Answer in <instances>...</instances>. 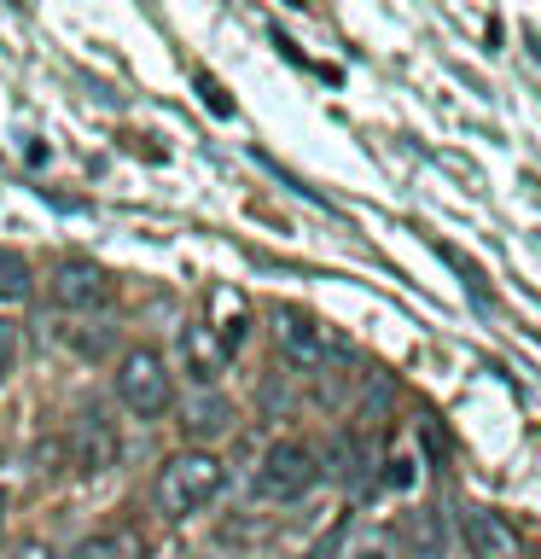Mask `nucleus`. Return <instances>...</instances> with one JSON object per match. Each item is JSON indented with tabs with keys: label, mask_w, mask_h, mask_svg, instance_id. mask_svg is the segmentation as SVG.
Returning <instances> with one entry per match:
<instances>
[{
	"label": "nucleus",
	"mask_w": 541,
	"mask_h": 559,
	"mask_svg": "<svg viewBox=\"0 0 541 559\" xmlns=\"http://www.w3.org/2000/svg\"><path fill=\"white\" fill-rule=\"evenodd\" d=\"M227 484V466L216 461L209 449H181L175 461H164V472H157V507L175 519L199 513V507H209L221 496Z\"/></svg>",
	"instance_id": "f257e3e1"
},
{
	"label": "nucleus",
	"mask_w": 541,
	"mask_h": 559,
	"mask_svg": "<svg viewBox=\"0 0 541 559\" xmlns=\"http://www.w3.org/2000/svg\"><path fill=\"white\" fill-rule=\"evenodd\" d=\"M117 396H122V408L140 414V419L169 414L175 384H169V367H164V356H157V349H129V356L117 361Z\"/></svg>",
	"instance_id": "f03ea898"
},
{
	"label": "nucleus",
	"mask_w": 541,
	"mask_h": 559,
	"mask_svg": "<svg viewBox=\"0 0 541 559\" xmlns=\"http://www.w3.org/2000/svg\"><path fill=\"white\" fill-rule=\"evenodd\" d=\"M321 484V461L303 443H274L256 466V496L262 501H303Z\"/></svg>",
	"instance_id": "7ed1b4c3"
},
{
	"label": "nucleus",
	"mask_w": 541,
	"mask_h": 559,
	"mask_svg": "<svg viewBox=\"0 0 541 559\" xmlns=\"http://www.w3.org/2000/svg\"><path fill=\"white\" fill-rule=\"evenodd\" d=\"M274 338H279V356L286 361H297V367H321L326 361V349H332V338H326V326L314 321L309 309H274Z\"/></svg>",
	"instance_id": "20e7f679"
},
{
	"label": "nucleus",
	"mask_w": 541,
	"mask_h": 559,
	"mask_svg": "<svg viewBox=\"0 0 541 559\" xmlns=\"http://www.w3.org/2000/svg\"><path fill=\"white\" fill-rule=\"evenodd\" d=\"M64 461L76 466V472H105L117 461V437L111 426H105V414H76L70 419V431H64Z\"/></svg>",
	"instance_id": "39448f33"
},
{
	"label": "nucleus",
	"mask_w": 541,
	"mask_h": 559,
	"mask_svg": "<svg viewBox=\"0 0 541 559\" xmlns=\"http://www.w3.org/2000/svg\"><path fill=\"white\" fill-rule=\"evenodd\" d=\"M47 297H52L59 309H94V304H105V274H99V262H87V257L59 262V269L47 274Z\"/></svg>",
	"instance_id": "423d86ee"
},
{
	"label": "nucleus",
	"mask_w": 541,
	"mask_h": 559,
	"mask_svg": "<svg viewBox=\"0 0 541 559\" xmlns=\"http://www.w3.org/2000/svg\"><path fill=\"white\" fill-rule=\"evenodd\" d=\"M466 542L478 559H518V536L501 513H466Z\"/></svg>",
	"instance_id": "0eeeda50"
},
{
	"label": "nucleus",
	"mask_w": 541,
	"mask_h": 559,
	"mask_svg": "<svg viewBox=\"0 0 541 559\" xmlns=\"http://www.w3.org/2000/svg\"><path fill=\"white\" fill-rule=\"evenodd\" d=\"M70 559H146V536L134 531V524H111V531H94L82 536Z\"/></svg>",
	"instance_id": "6e6552de"
},
{
	"label": "nucleus",
	"mask_w": 541,
	"mask_h": 559,
	"mask_svg": "<svg viewBox=\"0 0 541 559\" xmlns=\"http://www.w3.org/2000/svg\"><path fill=\"white\" fill-rule=\"evenodd\" d=\"M181 356H187V373L199 379L204 391L221 379V367H227V349L209 338V326H187V332H181Z\"/></svg>",
	"instance_id": "1a4fd4ad"
},
{
	"label": "nucleus",
	"mask_w": 541,
	"mask_h": 559,
	"mask_svg": "<svg viewBox=\"0 0 541 559\" xmlns=\"http://www.w3.org/2000/svg\"><path fill=\"white\" fill-rule=\"evenodd\" d=\"M227 426H233V408H227L221 391H199V396L181 402V431L187 437H216Z\"/></svg>",
	"instance_id": "9d476101"
},
{
	"label": "nucleus",
	"mask_w": 541,
	"mask_h": 559,
	"mask_svg": "<svg viewBox=\"0 0 541 559\" xmlns=\"http://www.w3.org/2000/svg\"><path fill=\"white\" fill-rule=\"evenodd\" d=\"M338 559H401V548L384 524H356V531H344Z\"/></svg>",
	"instance_id": "9b49d317"
},
{
	"label": "nucleus",
	"mask_w": 541,
	"mask_h": 559,
	"mask_svg": "<svg viewBox=\"0 0 541 559\" xmlns=\"http://www.w3.org/2000/svg\"><path fill=\"white\" fill-rule=\"evenodd\" d=\"M29 297V262L17 251H0V304H17Z\"/></svg>",
	"instance_id": "f8f14e48"
},
{
	"label": "nucleus",
	"mask_w": 541,
	"mask_h": 559,
	"mask_svg": "<svg viewBox=\"0 0 541 559\" xmlns=\"http://www.w3.org/2000/svg\"><path fill=\"white\" fill-rule=\"evenodd\" d=\"M408 542H413V548L425 554V559L443 554V536H436V513H408Z\"/></svg>",
	"instance_id": "ddd939ff"
},
{
	"label": "nucleus",
	"mask_w": 541,
	"mask_h": 559,
	"mask_svg": "<svg viewBox=\"0 0 541 559\" xmlns=\"http://www.w3.org/2000/svg\"><path fill=\"white\" fill-rule=\"evenodd\" d=\"M59 338L76 349V356H105L111 349V326H99V332H82V326H59Z\"/></svg>",
	"instance_id": "4468645a"
},
{
	"label": "nucleus",
	"mask_w": 541,
	"mask_h": 559,
	"mask_svg": "<svg viewBox=\"0 0 541 559\" xmlns=\"http://www.w3.org/2000/svg\"><path fill=\"white\" fill-rule=\"evenodd\" d=\"M356 443H349V437H338V443H332V478H344V484H356Z\"/></svg>",
	"instance_id": "2eb2a0df"
},
{
	"label": "nucleus",
	"mask_w": 541,
	"mask_h": 559,
	"mask_svg": "<svg viewBox=\"0 0 541 559\" xmlns=\"http://www.w3.org/2000/svg\"><path fill=\"white\" fill-rule=\"evenodd\" d=\"M12 367H17V326L0 321V379H7Z\"/></svg>",
	"instance_id": "dca6fc26"
},
{
	"label": "nucleus",
	"mask_w": 541,
	"mask_h": 559,
	"mask_svg": "<svg viewBox=\"0 0 541 559\" xmlns=\"http://www.w3.org/2000/svg\"><path fill=\"white\" fill-rule=\"evenodd\" d=\"M7 559H52V548H47V542H35V536H29V542H17V548H12Z\"/></svg>",
	"instance_id": "f3484780"
},
{
	"label": "nucleus",
	"mask_w": 541,
	"mask_h": 559,
	"mask_svg": "<svg viewBox=\"0 0 541 559\" xmlns=\"http://www.w3.org/2000/svg\"><path fill=\"white\" fill-rule=\"evenodd\" d=\"M199 87H204V99H209V111H227V99H221V87L209 82V76H199Z\"/></svg>",
	"instance_id": "a211bd4d"
},
{
	"label": "nucleus",
	"mask_w": 541,
	"mask_h": 559,
	"mask_svg": "<svg viewBox=\"0 0 541 559\" xmlns=\"http://www.w3.org/2000/svg\"><path fill=\"white\" fill-rule=\"evenodd\" d=\"M0 519H7V489H0Z\"/></svg>",
	"instance_id": "6ab92c4d"
}]
</instances>
